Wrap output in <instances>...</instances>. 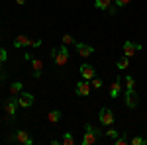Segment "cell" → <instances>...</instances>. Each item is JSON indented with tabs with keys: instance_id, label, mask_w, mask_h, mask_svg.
<instances>
[{
	"instance_id": "1",
	"label": "cell",
	"mask_w": 147,
	"mask_h": 145,
	"mask_svg": "<svg viewBox=\"0 0 147 145\" xmlns=\"http://www.w3.org/2000/svg\"><path fill=\"white\" fill-rule=\"evenodd\" d=\"M51 59H53V63H55L57 67H65L69 63L67 45H61V47H57V49H51Z\"/></svg>"
},
{
	"instance_id": "2",
	"label": "cell",
	"mask_w": 147,
	"mask_h": 145,
	"mask_svg": "<svg viewBox=\"0 0 147 145\" xmlns=\"http://www.w3.org/2000/svg\"><path fill=\"white\" fill-rule=\"evenodd\" d=\"M98 141H100V129L90 125V123H86V132L82 135V145H94Z\"/></svg>"
},
{
	"instance_id": "3",
	"label": "cell",
	"mask_w": 147,
	"mask_h": 145,
	"mask_svg": "<svg viewBox=\"0 0 147 145\" xmlns=\"http://www.w3.org/2000/svg\"><path fill=\"white\" fill-rule=\"evenodd\" d=\"M124 98H125V106H127V108H137V104H139V94L136 92V88H127L124 92Z\"/></svg>"
},
{
	"instance_id": "4",
	"label": "cell",
	"mask_w": 147,
	"mask_h": 145,
	"mask_svg": "<svg viewBox=\"0 0 147 145\" xmlns=\"http://www.w3.org/2000/svg\"><path fill=\"white\" fill-rule=\"evenodd\" d=\"M98 120H100L102 125H112L114 123V114L110 108H100L98 112Z\"/></svg>"
},
{
	"instance_id": "5",
	"label": "cell",
	"mask_w": 147,
	"mask_h": 145,
	"mask_svg": "<svg viewBox=\"0 0 147 145\" xmlns=\"http://www.w3.org/2000/svg\"><path fill=\"white\" fill-rule=\"evenodd\" d=\"M79 73H80V77L84 78V80H92V78L96 77V71H94V67H92V65H88V63L80 65V67H79Z\"/></svg>"
},
{
	"instance_id": "6",
	"label": "cell",
	"mask_w": 147,
	"mask_h": 145,
	"mask_svg": "<svg viewBox=\"0 0 147 145\" xmlns=\"http://www.w3.org/2000/svg\"><path fill=\"white\" fill-rule=\"evenodd\" d=\"M34 104V94H30V92H20L18 94V106L20 108H30Z\"/></svg>"
},
{
	"instance_id": "7",
	"label": "cell",
	"mask_w": 147,
	"mask_h": 145,
	"mask_svg": "<svg viewBox=\"0 0 147 145\" xmlns=\"http://www.w3.org/2000/svg\"><path fill=\"white\" fill-rule=\"evenodd\" d=\"M75 47H77V53L80 57H90L94 53V47L88 43H80V41H75Z\"/></svg>"
},
{
	"instance_id": "8",
	"label": "cell",
	"mask_w": 147,
	"mask_h": 145,
	"mask_svg": "<svg viewBox=\"0 0 147 145\" xmlns=\"http://www.w3.org/2000/svg\"><path fill=\"white\" fill-rule=\"evenodd\" d=\"M4 108H6V114L10 118H14L16 116V110H18V96H10L6 100V104H4Z\"/></svg>"
},
{
	"instance_id": "9",
	"label": "cell",
	"mask_w": 147,
	"mask_h": 145,
	"mask_svg": "<svg viewBox=\"0 0 147 145\" xmlns=\"http://www.w3.org/2000/svg\"><path fill=\"white\" fill-rule=\"evenodd\" d=\"M90 82L88 80H80V82H77V86H75V92L79 94V96H88L90 94Z\"/></svg>"
},
{
	"instance_id": "10",
	"label": "cell",
	"mask_w": 147,
	"mask_h": 145,
	"mask_svg": "<svg viewBox=\"0 0 147 145\" xmlns=\"http://www.w3.org/2000/svg\"><path fill=\"white\" fill-rule=\"evenodd\" d=\"M122 49H124V55L125 57H134V55H136V51L141 49V45H139V43H131V41H125Z\"/></svg>"
},
{
	"instance_id": "11",
	"label": "cell",
	"mask_w": 147,
	"mask_h": 145,
	"mask_svg": "<svg viewBox=\"0 0 147 145\" xmlns=\"http://www.w3.org/2000/svg\"><path fill=\"white\" fill-rule=\"evenodd\" d=\"M16 139H18L20 143H24V145H32V143H34L32 135L28 134L26 129H18V132H16Z\"/></svg>"
},
{
	"instance_id": "12",
	"label": "cell",
	"mask_w": 147,
	"mask_h": 145,
	"mask_svg": "<svg viewBox=\"0 0 147 145\" xmlns=\"http://www.w3.org/2000/svg\"><path fill=\"white\" fill-rule=\"evenodd\" d=\"M120 94H122V80L116 78L112 84H110V98H118Z\"/></svg>"
},
{
	"instance_id": "13",
	"label": "cell",
	"mask_w": 147,
	"mask_h": 145,
	"mask_svg": "<svg viewBox=\"0 0 147 145\" xmlns=\"http://www.w3.org/2000/svg\"><path fill=\"white\" fill-rule=\"evenodd\" d=\"M30 43H32V39H30L28 35H18V37L14 39V47H16V49H20V47H30Z\"/></svg>"
},
{
	"instance_id": "14",
	"label": "cell",
	"mask_w": 147,
	"mask_h": 145,
	"mask_svg": "<svg viewBox=\"0 0 147 145\" xmlns=\"http://www.w3.org/2000/svg\"><path fill=\"white\" fill-rule=\"evenodd\" d=\"M32 67H34V78H39L41 77V69H43V61L41 59H32Z\"/></svg>"
},
{
	"instance_id": "15",
	"label": "cell",
	"mask_w": 147,
	"mask_h": 145,
	"mask_svg": "<svg viewBox=\"0 0 147 145\" xmlns=\"http://www.w3.org/2000/svg\"><path fill=\"white\" fill-rule=\"evenodd\" d=\"M94 6L98 10H108L112 6V0H94Z\"/></svg>"
},
{
	"instance_id": "16",
	"label": "cell",
	"mask_w": 147,
	"mask_h": 145,
	"mask_svg": "<svg viewBox=\"0 0 147 145\" xmlns=\"http://www.w3.org/2000/svg\"><path fill=\"white\" fill-rule=\"evenodd\" d=\"M22 82H18V80H16V82H12L10 84V94L12 96H18V94H20V92H22Z\"/></svg>"
},
{
	"instance_id": "17",
	"label": "cell",
	"mask_w": 147,
	"mask_h": 145,
	"mask_svg": "<svg viewBox=\"0 0 147 145\" xmlns=\"http://www.w3.org/2000/svg\"><path fill=\"white\" fill-rule=\"evenodd\" d=\"M116 67L118 69H127L129 67V57H120V59H118V61H116Z\"/></svg>"
},
{
	"instance_id": "18",
	"label": "cell",
	"mask_w": 147,
	"mask_h": 145,
	"mask_svg": "<svg viewBox=\"0 0 147 145\" xmlns=\"http://www.w3.org/2000/svg\"><path fill=\"white\" fill-rule=\"evenodd\" d=\"M61 143H63V145H75V137H73V134H71V132H65L63 139H61Z\"/></svg>"
},
{
	"instance_id": "19",
	"label": "cell",
	"mask_w": 147,
	"mask_h": 145,
	"mask_svg": "<svg viewBox=\"0 0 147 145\" xmlns=\"http://www.w3.org/2000/svg\"><path fill=\"white\" fill-rule=\"evenodd\" d=\"M47 120L51 123H57L59 120H61V112L59 110H53V112H49V116H47Z\"/></svg>"
},
{
	"instance_id": "20",
	"label": "cell",
	"mask_w": 147,
	"mask_h": 145,
	"mask_svg": "<svg viewBox=\"0 0 147 145\" xmlns=\"http://www.w3.org/2000/svg\"><path fill=\"white\" fill-rule=\"evenodd\" d=\"M114 143L116 145H127L129 143V139H127V135H118V137H116V139H114Z\"/></svg>"
},
{
	"instance_id": "21",
	"label": "cell",
	"mask_w": 147,
	"mask_h": 145,
	"mask_svg": "<svg viewBox=\"0 0 147 145\" xmlns=\"http://www.w3.org/2000/svg\"><path fill=\"white\" fill-rule=\"evenodd\" d=\"M147 139L145 137H141V135H136V137H131V145H145Z\"/></svg>"
},
{
	"instance_id": "22",
	"label": "cell",
	"mask_w": 147,
	"mask_h": 145,
	"mask_svg": "<svg viewBox=\"0 0 147 145\" xmlns=\"http://www.w3.org/2000/svg\"><path fill=\"white\" fill-rule=\"evenodd\" d=\"M125 86H127V88H136V78L131 77V75L125 77Z\"/></svg>"
},
{
	"instance_id": "23",
	"label": "cell",
	"mask_w": 147,
	"mask_h": 145,
	"mask_svg": "<svg viewBox=\"0 0 147 145\" xmlns=\"http://www.w3.org/2000/svg\"><path fill=\"white\" fill-rule=\"evenodd\" d=\"M106 135H108L110 139H116V137L120 135V132H118V129H114V127H110V129H106Z\"/></svg>"
},
{
	"instance_id": "24",
	"label": "cell",
	"mask_w": 147,
	"mask_h": 145,
	"mask_svg": "<svg viewBox=\"0 0 147 145\" xmlns=\"http://www.w3.org/2000/svg\"><path fill=\"white\" fill-rule=\"evenodd\" d=\"M61 39H63V45H71V43H75V39H73V37H71L69 34H65L63 37H61Z\"/></svg>"
},
{
	"instance_id": "25",
	"label": "cell",
	"mask_w": 147,
	"mask_h": 145,
	"mask_svg": "<svg viewBox=\"0 0 147 145\" xmlns=\"http://www.w3.org/2000/svg\"><path fill=\"white\" fill-rule=\"evenodd\" d=\"M90 86H92V88H102V80L94 77V78H92V82H90Z\"/></svg>"
},
{
	"instance_id": "26",
	"label": "cell",
	"mask_w": 147,
	"mask_h": 145,
	"mask_svg": "<svg viewBox=\"0 0 147 145\" xmlns=\"http://www.w3.org/2000/svg\"><path fill=\"white\" fill-rule=\"evenodd\" d=\"M6 59H8V53H6V49H0V65H2V63H6Z\"/></svg>"
},
{
	"instance_id": "27",
	"label": "cell",
	"mask_w": 147,
	"mask_h": 145,
	"mask_svg": "<svg viewBox=\"0 0 147 145\" xmlns=\"http://www.w3.org/2000/svg\"><path fill=\"white\" fill-rule=\"evenodd\" d=\"M131 0H116V6L118 8H122V6H125V4H129Z\"/></svg>"
},
{
	"instance_id": "28",
	"label": "cell",
	"mask_w": 147,
	"mask_h": 145,
	"mask_svg": "<svg viewBox=\"0 0 147 145\" xmlns=\"http://www.w3.org/2000/svg\"><path fill=\"white\" fill-rule=\"evenodd\" d=\"M30 47H41V39H32Z\"/></svg>"
},
{
	"instance_id": "29",
	"label": "cell",
	"mask_w": 147,
	"mask_h": 145,
	"mask_svg": "<svg viewBox=\"0 0 147 145\" xmlns=\"http://www.w3.org/2000/svg\"><path fill=\"white\" fill-rule=\"evenodd\" d=\"M116 10H118V6H110V8H108V14H112V16H114Z\"/></svg>"
},
{
	"instance_id": "30",
	"label": "cell",
	"mask_w": 147,
	"mask_h": 145,
	"mask_svg": "<svg viewBox=\"0 0 147 145\" xmlns=\"http://www.w3.org/2000/svg\"><path fill=\"white\" fill-rule=\"evenodd\" d=\"M16 4H20V6H24V4H26V0H16Z\"/></svg>"
},
{
	"instance_id": "31",
	"label": "cell",
	"mask_w": 147,
	"mask_h": 145,
	"mask_svg": "<svg viewBox=\"0 0 147 145\" xmlns=\"http://www.w3.org/2000/svg\"><path fill=\"white\" fill-rule=\"evenodd\" d=\"M4 78V73H2V65H0V80Z\"/></svg>"
}]
</instances>
